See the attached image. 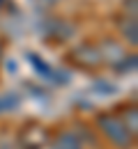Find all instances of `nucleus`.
Returning <instances> with one entry per match:
<instances>
[{"instance_id": "nucleus-1", "label": "nucleus", "mask_w": 138, "mask_h": 149, "mask_svg": "<svg viewBox=\"0 0 138 149\" xmlns=\"http://www.w3.org/2000/svg\"><path fill=\"white\" fill-rule=\"evenodd\" d=\"M46 2H53V0H46Z\"/></svg>"}]
</instances>
